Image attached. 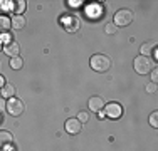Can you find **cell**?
<instances>
[{"label": "cell", "mask_w": 158, "mask_h": 151, "mask_svg": "<svg viewBox=\"0 0 158 151\" xmlns=\"http://www.w3.org/2000/svg\"><path fill=\"white\" fill-rule=\"evenodd\" d=\"M133 67L138 74H148L155 67V60L152 57H146V55H138V57H135Z\"/></svg>", "instance_id": "1"}, {"label": "cell", "mask_w": 158, "mask_h": 151, "mask_svg": "<svg viewBox=\"0 0 158 151\" xmlns=\"http://www.w3.org/2000/svg\"><path fill=\"white\" fill-rule=\"evenodd\" d=\"M89 64H91V67L94 71H98V72H106L111 67V59L104 54H94V55H91Z\"/></svg>", "instance_id": "2"}, {"label": "cell", "mask_w": 158, "mask_h": 151, "mask_svg": "<svg viewBox=\"0 0 158 151\" xmlns=\"http://www.w3.org/2000/svg\"><path fill=\"white\" fill-rule=\"evenodd\" d=\"M133 18H135V14L130 9H121L114 14V25L116 27H126L133 22Z\"/></svg>", "instance_id": "3"}, {"label": "cell", "mask_w": 158, "mask_h": 151, "mask_svg": "<svg viewBox=\"0 0 158 151\" xmlns=\"http://www.w3.org/2000/svg\"><path fill=\"white\" fill-rule=\"evenodd\" d=\"M5 109L10 116H20L22 112H24L25 106H24V101H20L19 97H10V99H7V108Z\"/></svg>", "instance_id": "4"}, {"label": "cell", "mask_w": 158, "mask_h": 151, "mask_svg": "<svg viewBox=\"0 0 158 151\" xmlns=\"http://www.w3.org/2000/svg\"><path fill=\"white\" fill-rule=\"evenodd\" d=\"M104 108H106V116H108V118H113V119L121 118L123 106L119 103H108V104H104Z\"/></svg>", "instance_id": "5"}, {"label": "cell", "mask_w": 158, "mask_h": 151, "mask_svg": "<svg viewBox=\"0 0 158 151\" xmlns=\"http://www.w3.org/2000/svg\"><path fill=\"white\" fill-rule=\"evenodd\" d=\"M64 128H66V131L69 134H79L82 129V123L77 118H69L64 123Z\"/></svg>", "instance_id": "6"}, {"label": "cell", "mask_w": 158, "mask_h": 151, "mask_svg": "<svg viewBox=\"0 0 158 151\" xmlns=\"http://www.w3.org/2000/svg\"><path fill=\"white\" fill-rule=\"evenodd\" d=\"M14 145V136L9 131H0V151L10 149V146Z\"/></svg>", "instance_id": "7"}, {"label": "cell", "mask_w": 158, "mask_h": 151, "mask_svg": "<svg viewBox=\"0 0 158 151\" xmlns=\"http://www.w3.org/2000/svg\"><path fill=\"white\" fill-rule=\"evenodd\" d=\"M88 106H89V111L101 112L104 109V99L101 96H93V97H89Z\"/></svg>", "instance_id": "8"}, {"label": "cell", "mask_w": 158, "mask_h": 151, "mask_svg": "<svg viewBox=\"0 0 158 151\" xmlns=\"http://www.w3.org/2000/svg\"><path fill=\"white\" fill-rule=\"evenodd\" d=\"M3 52L7 55H10V57H15V55H19V52H20V45L15 40H10L9 44L3 45Z\"/></svg>", "instance_id": "9"}, {"label": "cell", "mask_w": 158, "mask_h": 151, "mask_svg": "<svg viewBox=\"0 0 158 151\" xmlns=\"http://www.w3.org/2000/svg\"><path fill=\"white\" fill-rule=\"evenodd\" d=\"M10 22H12V29L14 30H22V29H25V25H27V20H25L24 15H17V14L10 18Z\"/></svg>", "instance_id": "10"}, {"label": "cell", "mask_w": 158, "mask_h": 151, "mask_svg": "<svg viewBox=\"0 0 158 151\" xmlns=\"http://www.w3.org/2000/svg\"><path fill=\"white\" fill-rule=\"evenodd\" d=\"M64 25H66V30L67 32H76L77 27H79V20L76 15H67V18L64 20Z\"/></svg>", "instance_id": "11"}, {"label": "cell", "mask_w": 158, "mask_h": 151, "mask_svg": "<svg viewBox=\"0 0 158 151\" xmlns=\"http://www.w3.org/2000/svg\"><path fill=\"white\" fill-rule=\"evenodd\" d=\"M156 52V44L155 42H146L141 45V55H146V57H152Z\"/></svg>", "instance_id": "12"}, {"label": "cell", "mask_w": 158, "mask_h": 151, "mask_svg": "<svg viewBox=\"0 0 158 151\" xmlns=\"http://www.w3.org/2000/svg\"><path fill=\"white\" fill-rule=\"evenodd\" d=\"M12 29V22H10V17L7 15H0V34H5Z\"/></svg>", "instance_id": "13"}, {"label": "cell", "mask_w": 158, "mask_h": 151, "mask_svg": "<svg viewBox=\"0 0 158 151\" xmlns=\"http://www.w3.org/2000/svg\"><path fill=\"white\" fill-rule=\"evenodd\" d=\"M0 91H2V97H3V99H5V97H7V99L15 97V86H14V84H5Z\"/></svg>", "instance_id": "14"}, {"label": "cell", "mask_w": 158, "mask_h": 151, "mask_svg": "<svg viewBox=\"0 0 158 151\" xmlns=\"http://www.w3.org/2000/svg\"><path fill=\"white\" fill-rule=\"evenodd\" d=\"M22 66H24V60H22L20 55H15V57H10V67H12L14 71L22 69Z\"/></svg>", "instance_id": "15"}, {"label": "cell", "mask_w": 158, "mask_h": 151, "mask_svg": "<svg viewBox=\"0 0 158 151\" xmlns=\"http://www.w3.org/2000/svg\"><path fill=\"white\" fill-rule=\"evenodd\" d=\"M150 124H152L153 128L158 126V112L156 111H153L152 114H150Z\"/></svg>", "instance_id": "16"}, {"label": "cell", "mask_w": 158, "mask_h": 151, "mask_svg": "<svg viewBox=\"0 0 158 151\" xmlns=\"http://www.w3.org/2000/svg\"><path fill=\"white\" fill-rule=\"evenodd\" d=\"M15 10H17V15H22V12L25 10V2H24V0H19V2H17Z\"/></svg>", "instance_id": "17"}, {"label": "cell", "mask_w": 158, "mask_h": 151, "mask_svg": "<svg viewBox=\"0 0 158 151\" xmlns=\"http://www.w3.org/2000/svg\"><path fill=\"white\" fill-rule=\"evenodd\" d=\"M77 119L81 121L82 124H84V123H88V121H89V114H88L86 111H79V116H77Z\"/></svg>", "instance_id": "18"}, {"label": "cell", "mask_w": 158, "mask_h": 151, "mask_svg": "<svg viewBox=\"0 0 158 151\" xmlns=\"http://www.w3.org/2000/svg\"><path fill=\"white\" fill-rule=\"evenodd\" d=\"M104 30H106L108 34H114L116 32V25L114 24H108L106 27H104Z\"/></svg>", "instance_id": "19"}, {"label": "cell", "mask_w": 158, "mask_h": 151, "mask_svg": "<svg viewBox=\"0 0 158 151\" xmlns=\"http://www.w3.org/2000/svg\"><path fill=\"white\" fill-rule=\"evenodd\" d=\"M5 108H7V101L3 99V97H0V112L5 111Z\"/></svg>", "instance_id": "20"}, {"label": "cell", "mask_w": 158, "mask_h": 151, "mask_svg": "<svg viewBox=\"0 0 158 151\" xmlns=\"http://www.w3.org/2000/svg\"><path fill=\"white\" fill-rule=\"evenodd\" d=\"M156 79H158L156 71H152V81H153V84H156Z\"/></svg>", "instance_id": "21"}, {"label": "cell", "mask_w": 158, "mask_h": 151, "mask_svg": "<svg viewBox=\"0 0 158 151\" xmlns=\"http://www.w3.org/2000/svg\"><path fill=\"white\" fill-rule=\"evenodd\" d=\"M155 89H156V88H155V84H150V86H146V91H148V92H153Z\"/></svg>", "instance_id": "22"}, {"label": "cell", "mask_w": 158, "mask_h": 151, "mask_svg": "<svg viewBox=\"0 0 158 151\" xmlns=\"http://www.w3.org/2000/svg\"><path fill=\"white\" fill-rule=\"evenodd\" d=\"M3 86H5V79H3V76L0 74V89H2Z\"/></svg>", "instance_id": "23"}, {"label": "cell", "mask_w": 158, "mask_h": 151, "mask_svg": "<svg viewBox=\"0 0 158 151\" xmlns=\"http://www.w3.org/2000/svg\"><path fill=\"white\" fill-rule=\"evenodd\" d=\"M0 51H3V45H2V42H0Z\"/></svg>", "instance_id": "24"}, {"label": "cell", "mask_w": 158, "mask_h": 151, "mask_svg": "<svg viewBox=\"0 0 158 151\" xmlns=\"http://www.w3.org/2000/svg\"><path fill=\"white\" fill-rule=\"evenodd\" d=\"M7 151H10V149H7Z\"/></svg>", "instance_id": "25"}]
</instances>
